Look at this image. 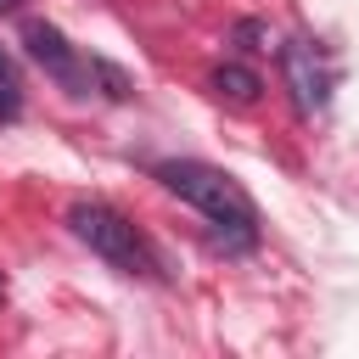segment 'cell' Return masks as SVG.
<instances>
[{
  "label": "cell",
  "instance_id": "7a4b0ae2",
  "mask_svg": "<svg viewBox=\"0 0 359 359\" xmlns=\"http://www.w3.org/2000/svg\"><path fill=\"white\" fill-rule=\"evenodd\" d=\"M67 224H73V236L90 247V252H101L112 269H146V241L135 236V224L123 219V213H112L107 202H73V213H67Z\"/></svg>",
  "mask_w": 359,
  "mask_h": 359
},
{
  "label": "cell",
  "instance_id": "3957f363",
  "mask_svg": "<svg viewBox=\"0 0 359 359\" xmlns=\"http://www.w3.org/2000/svg\"><path fill=\"white\" fill-rule=\"evenodd\" d=\"M22 45H28V56L62 84V90H73V95H90V79H95V62H84L50 22H28L22 28Z\"/></svg>",
  "mask_w": 359,
  "mask_h": 359
},
{
  "label": "cell",
  "instance_id": "8992f818",
  "mask_svg": "<svg viewBox=\"0 0 359 359\" xmlns=\"http://www.w3.org/2000/svg\"><path fill=\"white\" fill-rule=\"evenodd\" d=\"M95 79L107 84V95H112V101H129V90H135V84H129V79H123L112 62H95Z\"/></svg>",
  "mask_w": 359,
  "mask_h": 359
},
{
  "label": "cell",
  "instance_id": "5b68a950",
  "mask_svg": "<svg viewBox=\"0 0 359 359\" xmlns=\"http://www.w3.org/2000/svg\"><path fill=\"white\" fill-rule=\"evenodd\" d=\"M213 90L224 95V101H236V107H252L258 101V73L252 67H241V62H224V67H213Z\"/></svg>",
  "mask_w": 359,
  "mask_h": 359
},
{
  "label": "cell",
  "instance_id": "6da1fadb",
  "mask_svg": "<svg viewBox=\"0 0 359 359\" xmlns=\"http://www.w3.org/2000/svg\"><path fill=\"white\" fill-rule=\"evenodd\" d=\"M157 180H163V191H174L180 202H191L196 213H208L219 230H236L241 241L252 236L258 213H252L247 191H241V185H236L224 168L196 163V157H174V163H157Z\"/></svg>",
  "mask_w": 359,
  "mask_h": 359
},
{
  "label": "cell",
  "instance_id": "277c9868",
  "mask_svg": "<svg viewBox=\"0 0 359 359\" xmlns=\"http://www.w3.org/2000/svg\"><path fill=\"white\" fill-rule=\"evenodd\" d=\"M275 50H280V73H286V84H292L297 112H320V107H325V67H320L314 45H309V39H280Z\"/></svg>",
  "mask_w": 359,
  "mask_h": 359
},
{
  "label": "cell",
  "instance_id": "ba28073f",
  "mask_svg": "<svg viewBox=\"0 0 359 359\" xmlns=\"http://www.w3.org/2000/svg\"><path fill=\"white\" fill-rule=\"evenodd\" d=\"M236 39H252L247 50H275V39H269V28H264V22H236Z\"/></svg>",
  "mask_w": 359,
  "mask_h": 359
},
{
  "label": "cell",
  "instance_id": "52a82bcc",
  "mask_svg": "<svg viewBox=\"0 0 359 359\" xmlns=\"http://www.w3.org/2000/svg\"><path fill=\"white\" fill-rule=\"evenodd\" d=\"M17 112V73H11V62L0 56V118H11Z\"/></svg>",
  "mask_w": 359,
  "mask_h": 359
},
{
  "label": "cell",
  "instance_id": "9c48e42d",
  "mask_svg": "<svg viewBox=\"0 0 359 359\" xmlns=\"http://www.w3.org/2000/svg\"><path fill=\"white\" fill-rule=\"evenodd\" d=\"M6 6H17V0H0V11H6Z\"/></svg>",
  "mask_w": 359,
  "mask_h": 359
}]
</instances>
